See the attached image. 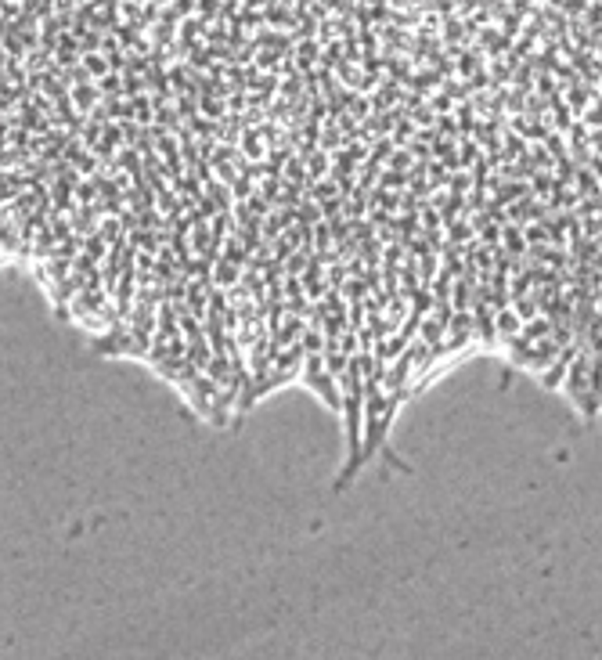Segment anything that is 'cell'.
Here are the masks:
<instances>
[{
  "instance_id": "obj_1",
  "label": "cell",
  "mask_w": 602,
  "mask_h": 660,
  "mask_svg": "<svg viewBox=\"0 0 602 660\" xmlns=\"http://www.w3.org/2000/svg\"><path fill=\"white\" fill-rule=\"evenodd\" d=\"M300 372H303L307 386H310V390H317V398H321L328 408L343 412V401H340V379L328 372V365H325V354H321V350H317V354H307Z\"/></svg>"
},
{
  "instance_id": "obj_2",
  "label": "cell",
  "mask_w": 602,
  "mask_h": 660,
  "mask_svg": "<svg viewBox=\"0 0 602 660\" xmlns=\"http://www.w3.org/2000/svg\"><path fill=\"white\" fill-rule=\"evenodd\" d=\"M494 321H498V343H509V340H516L519 321H523V318H519L516 310H509V307H498Z\"/></svg>"
}]
</instances>
